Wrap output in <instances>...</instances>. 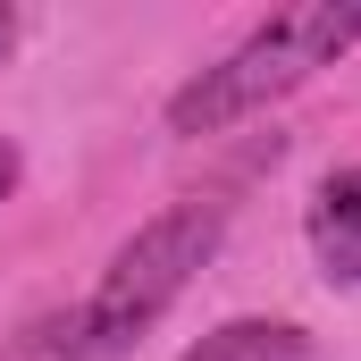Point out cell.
<instances>
[{
	"label": "cell",
	"instance_id": "1",
	"mask_svg": "<svg viewBox=\"0 0 361 361\" xmlns=\"http://www.w3.org/2000/svg\"><path fill=\"white\" fill-rule=\"evenodd\" d=\"M219 235H227V202H177V210H160L109 261V277L92 286L85 311L68 328H51L59 345H42V353H25V361H118L126 345H143V328L193 286V269L219 252Z\"/></svg>",
	"mask_w": 361,
	"mask_h": 361
},
{
	"label": "cell",
	"instance_id": "2",
	"mask_svg": "<svg viewBox=\"0 0 361 361\" xmlns=\"http://www.w3.org/2000/svg\"><path fill=\"white\" fill-rule=\"evenodd\" d=\"M353 42H361V0H294L169 101V135H227L235 118L269 109L277 92H294L311 68H328Z\"/></svg>",
	"mask_w": 361,
	"mask_h": 361
},
{
	"label": "cell",
	"instance_id": "3",
	"mask_svg": "<svg viewBox=\"0 0 361 361\" xmlns=\"http://www.w3.org/2000/svg\"><path fill=\"white\" fill-rule=\"evenodd\" d=\"M311 252L336 286H361V169H336L311 202Z\"/></svg>",
	"mask_w": 361,
	"mask_h": 361
},
{
	"label": "cell",
	"instance_id": "4",
	"mask_svg": "<svg viewBox=\"0 0 361 361\" xmlns=\"http://www.w3.org/2000/svg\"><path fill=\"white\" fill-rule=\"evenodd\" d=\"M185 361H302V328H286V319H227Z\"/></svg>",
	"mask_w": 361,
	"mask_h": 361
},
{
	"label": "cell",
	"instance_id": "5",
	"mask_svg": "<svg viewBox=\"0 0 361 361\" xmlns=\"http://www.w3.org/2000/svg\"><path fill=\"white\" fill-rule=\"evenodd\" d=\"M8 185H17V143L0 135V193H8Z\"/></svg>",
	"mask_w": 361,
	"mask_h": 361
}]
</instances>
